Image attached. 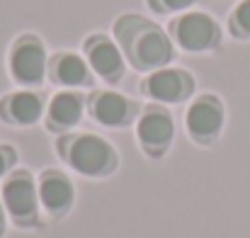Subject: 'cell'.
Segmentation results:
<instances>
[{
	"instance_id": "9",
	"label": "cell",
	"mask_w": 250,
	"mask_h": 238,
	"mask_svg": "<svg viewBox=\"0 0 250 238\" xmlns=\"http://www.w3.org/2000/svg\"><path fill=\"white\" fill-rule=\"evenodd\" d=\"M71 197H73V187H71V182L66 177L51 175V177H46L42 182V202H44L46 209L59 212V209L68 207Z\"/></svg>"
},
{
	"instance_id": "5",
	"label": "cell",
	"mask_w": 250,
	"mask_h": 238,
	"mask_svg": "<svg viewBox=\"0 0 250 238\" xmlns=\"http://www.w3.org/2000/svg\"><path fill=\"white\" fill-rule=\"evenodd\" d=\"M5 204L17 216L24 219L34 212V187L27 177H15L5 185Z\"/></svg>"
},
{
	"instance_id": "13",
	"label": "cell",
	"mask_w": 250,
	"mask_h": 238,
	"mask_svg": "<svg viewBox=\"0 0 250 238\" xmlns=\"http://www.w3.org/2000/svg\"><path fill=\"white\" fill-rule=\"evenodd\" d=\"M10 112H12V117H15L17 122L32 124V122H37L39 114H42V102H39V97L32 95V92H20V95H15V97L10 100Z\"/></svg>"
},
{
	"instance_id": "14",
	"label": "cell",
	"mask_w": 250,
	"mask_h": 238,
	"mask_svg": "<svg viewBox=\"0 0 250 238\" xmlns=\"http://www.w3.org/2000/svg\"><path fill=\"white\" fill-rule=\"evenodd\" d=\"M59 78L66 85H76L85 80V64L78 56H63L59 61Z\"/></svg>"
},
{
	"instance_id": "4",
	"label": "cell",
	"mask_w": 250,
	"mask_h": 238,
	"mask_svg": "<svg viewBox=\"0 0 250 238\" xmlns=\"http://www.w3.org/2000/svg\"><path fill=\"white\" fill-rule=\"evenodd\" d=\"M221 122H224V114H221V107L219 102L214 100H199L189 107L187 112V127L194 136H214L219 129H221Z\"/></svg>"
},
{
	"instance_id": "8",
	"label": "cell",
	"mask_w": 250,
	"mask_h": 238,
	"mask_svg": "<svg viewBox=\"0 0 250 238\" xmlns=\"http://www.w3.org/2000/svg\"><path fill=\"white\" fill-rule=\"evenodd\" d=\"M90 64L104 78H117L122 73V56L109 42H95L90 46Z\"/></svg>"
},
{
	"instance_id": "2",
	"label": "cell",
	"mask_w": 250,
	"mask_h": 238,
	"mask_svg": "<svg viewBox=\"0 0 250 238\" xmlns=\"http://www.w3.org/2000/svg\"><path fill=\"white\" fill-rule=\"evenodd\" d=\"M219 32H216V24L211 22V17L207 15H185L177 24V39L185 49L189 51H202L207 46H211L216 42Z\"/></svg>"
},
{
	"instance_id": "17",
	"label": "cell",
	"mask_w": 250,
	"mask_h": 238,
	"mask_svg": "<svg viewBox=\"0 0 250 238\" xmlns=\"http://www.w3.org/2000/svg\"><path fill=\"white\" fill-rule=\"evenodd\" d=\"M5 168H7V156H5V153L0 151V175L5 173Z\"/></svg>"
},
{
	"instance_id": "3",
	"label": "cell",
	"mask_w": 250,
	"mask_h": 238,
	"mask_svg": "<svg viewBox=\"0 0 250 238\" xmlns=\"http://www.w3.org/2000/svg\"><path fill=\"white\" fill-rule=\"evenodd\" d=\"M12 73L22 83H37L44 76V51L34 42H24L12 54Z\"/></svg>"
},
{
	"instance_id": "10",
	"label": "cell",
	"mask_w": 250,
	"mask_h": 238,
	"mask_svg": "<svg viewBox=\"0 0 250 238\" xmlns=\"http://www.w3.org/2000/svg\"><path fill=\"white\" fill-rule=\"evenodd\" d=\"M170 56V44L161 32H146L139 39V59L146 66H161Z\"/></svg>"
},
{
	"instance_id": "15",
	"label": "cell",
	"mask_w": 250,
	"mask_h": 238,
	"mask_svg": "<svg viewBox=\"0 0 250 238\" xmlns=\"http://www.w3.org/2000/svg\"><path fill=\"white\" fill-rule=\"evenodd\" d=\"M233 22L238 24V29H241L243 34H250V0H243V2L236 7Z\"/></svg>"
},
{
	"instance_id": "11",
	"label": "cell",
	"mask_w": 250,
	"mask_h": 238,
	"mask_svg": "<svg viewBox=\"0 0 250 238\" xmlns=\"http://www.w3.org/2000/svg\"><path fill=\"white\" fill-rule=\"evenodd\" d=\"M126 112H129V105L124 97L114 95V92H104L97 102H95V117L102 122V124H122L126 119Z\"/></svg>"
},
{
	"instance_id": "12",
	"label": "cell",
	"mask_w": 250,
	"mask_h": 238,
	"mask_svg": "<svg viewBox=\"0 0 250 238\" xmlns=\"http://www.w3.org/2000/svg\"><path fill=\"white\" fill-rule=\"evenodd\" d=\"M49 114H51V119H54L56 124H63V127L76 124L78 117H81V100H78L76 95H71V92L56 95L54 102H51Z\"/></svg>"
},
{
	"instance_id": "7",
	"label": "cell",
	"mask_w": 250,
	"mask_h": 238,
	"mask_svg": "<svg viewBox=\"0 0 250 238\" xmlns=\"http://www.w3.org/2000/svg\"><path fill=\"white\" fill-rule=\"evenodd\" d=\"M139 136H141V141H144L146 146H151V149L167 144L170 136H172V122H170V117L163 114V112H151V114H146V117L141 119V124H139Z\"/></svg>"
},
{
	"instance_id": "18",
	"label": "cell",
	"mask_w": 250,
	"mask_h": 238,
	"mask_svg": "<svg viewBox=\"0 0 250 238\" xmlns=\"http://www.w3.org/2000/svg\"><path fill=\"white\" fill-rule=\"evenodd\" d=\"M0 224H2V209H0Z\"/></svg>"
},
{
	"instance_id": "16",
	"label": "cell",
	"mask_w": 250,
	"mask_h": 238,
	"mask_svg": "<svg viewBox=\"0 0 250 238\" xmlns=\"http://www.w3.org/2000/svg\"><path fill=\"white\" fill-rule=\"evenodd\" d=\"M189 2H192V0H166L167 7H175V10H177V7H187Z\"/></svg>"
},
{
	"instance_id": "1",
	"label": "cell",
	"mask_w": 250,
	"mask_h": 238,
	"mask_svg": "<svg viewBox=\"0 0 250 238\" xmlns=\"http://www.w3.org/2000/svg\"><path fill=\"white\" fill-rule=\"evenodd\" d=\"M109 160H112L109 146L97 136H81L71 149V163L85 175L102 173L109 165Z\"/></svg>"
},
{
	"instance_id": "6",
	"label": "cell",
	"mask_w": 250,
	"mask_h": 238,
	"mask_svg": "<svg viewBox=\"0 0 250 238\" xmlns=\"http://www.w3.org/2000/svg\"><path fill=\"white\" fill-rule=\"evenodd\" d=\"M187 87H189L187 78L177 71H158L148 80V92L158 100H166V102L180 100L187 92Z\"/></svg>"
}]
</instances>
